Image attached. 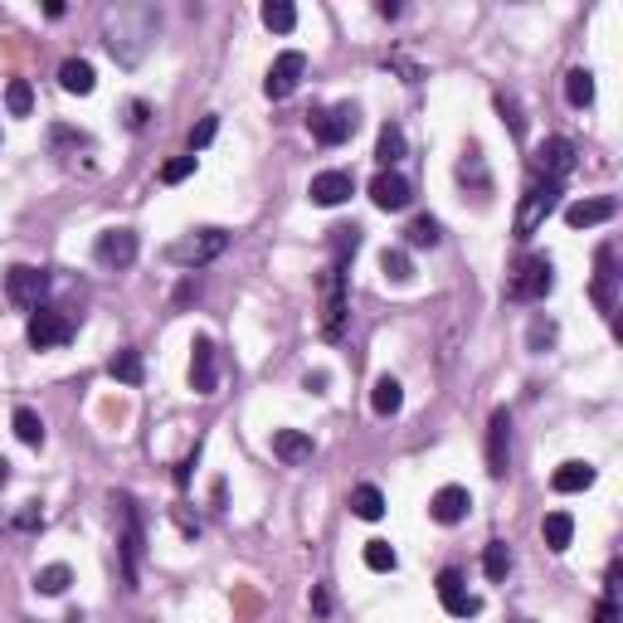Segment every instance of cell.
<instances>
[{"instance_id":"cell-1","label":"cell","mask_w":623,"mask_h":623,"mask_svg":"<svg viewBox=\"0 0 623 623\" xmlns=\"http://www.w3.org/2000/svg\"><path fill=\"white\" fill-rule=\"evenodd\" d=\"M156 30H161L156 5H112L103 20V44L122 69H137L156 44Z\"/></svg>"},{"instance_id":"cell-2","label":"cell","mask_w":623,"mask_h":623,"mask_svg":"<svg viewBox=\"0 0 623 623\" xmlns=\"http://www.w3.org/2000/svg\"><path fill=\"white\" fill-rule=\"evenodd\" d=\"M112 516H117V560H122V585L142 589V550H147V526L132 492H112Z\"/></svg>"},{"instance_id":"cell-3","label":"cell","mask_w":623,"mask_h":623,"mask_svg":"<svg viewBox=\"0 0 623 623\" xmlns=\"http://www.w3.org/2000/svg\"><path fill=\"white\" fill-rule=\"evenodd\" d=\"M555 288V263L546 254H521L507 273V297L512 302H546Z\"/></svg>"},{"instance_id":"cell-4","label":"cell","mask_w":623,"mask_h":623,"mask_svg":"<svg viewBox=\"0 0 623 623\" xmlns=\"http://www.w3.org/2000/svg\"><path fill=\"white\" fill-rule=\"evenodd\" d=\"M224 249H229V229H215V224H210V229H195V234H185V239H176V244L166 249V258H171V263H181V268H190V273H195V268L215 263V258H220Z\"/></svg>"},{"instance_id":"cell-5","label":"cell","mask_w":623,"mask_h":623,"mask_svg":"<svg viewBox=\"0 0 623 623\" xmlns=\"http://www.w3.org/2000/svg\"><path fill=\"white\" fill-rule=\"evenodd\" d=\"M555 205H560V185L531 176L526 195H521V210H516V239H531V234L555 215Z\"/></svg>"},{"instance_id":"cell-6","label":"cell","mask_w":623,"mask_h":623,"mask_svg":"<svg viewBox=\"0 0 623 623\" xmlns=\"http://www.w3.org/2000/svg\"><path fill=\"white\" fill-rule=\"evenodd\" d=\"M356 122H361V108H356V103H336V108L307 112V127H312V137H317L322 147H341V142L356 132Z\"/></svg>"},{"instance_id":"cell-7","label":"cell","mask_w":623,"mask_h":623,"mask_svg":"<svg viewBox=\"0 0 623 623\" xmlns=\"http://www.w3.org/2000/svg\"><path fill=\"white\" fill-rule=\"evenodd\" d=\"M341 327H346V268L327 263V273H322V336L336 341Z\"/></svg>"},{"instance_id":"cell-8","label":"cell","mask_w":623,"mask_h":623,"mask_svg":"<svg viewBox=\"0 0 623 623\" xmlns=\"http://www.w3.org/2000/svg\"><path fill=\"white\" fill-rule=\"evenodd\" d=\"M5 297L15 302V307H44V297H49V273L35 268V263H15L10 273H5Z\"/></svg>"},{"instance_id":"cell-9","label":"cell","mask_w":623,"mask_h":623,"mask_svg":"<svg viewBox=\"0 0 623 623\" xmlns=\"http://www.w3.org/2000/svg\"><path fill=\"white\" fill-rule=\"evenodd\" d=\"M531 171H536L541 181L565 185V176L575 171V142H570V137H546V142L536 147V156H531Z\"/></svg>"},{"instance_id":"cell-10","label":"cell","mask_w":623,"mask_h":623,"mask_svg":"<svg viewBox=\"0 0 623 623\" xmlns=\"http://www.w3.org/2000/svg\"><path fill=\"white\" fill-rule=\"evenodd\" d=\"M302 74H307V54H302V49H283V54L273 59L268 78H263V93H268L273 103H283V98H293V88L302 83Z\"/></svg>"},{"instance_id":"cell-11","label":"cell","mask_w":623,"mask_h":623,"mask_svg":"<svg viewBox=\"0 0 623 623\" xmlns=\"http://www.w3.org/2000/svg\"><path fill=\"white\" fill-rule=\"evenodd\" d=\"M25 336H30L35 351H54V346H69V341H74V322H69L64 312H54V307H39L35 317H30V327H25Z\"/></svg>"},{"instance_id":"cell-12","label":"cell","mask_w":623,"mask_h":623,"mask_svg":"<svg viewBox=\"0 0 623 623\" xmlns=\"http://www.w3.org/2000/svg\"><path fill=\"white\" fill-rule=\"evenodd\" d=\"M137 254H142V244H137L132 229H103L98 244H93V258H98L103 268H132Z\"/></svg>"},{"instance_id":"cell-13","label":"cell","mask_w":623,"mask_h":623,"mask_svg":"<svg viewBox=\"0 0 623 623\" xmlns=\"http://www.w3.org/2000/svg\"><path fill=\"white\" fill-rule=\"evenodd\" d=\"M507 468H512V414L497 409L487 419V473L507 477Z\"/></svg>"},{"instance_id":"cell-14","label":"cell","mask_w":623,"mask_h":623,"mask_svg":"<svg viewBox=\"0 0 623 623\" xmlns=\"http://www.w3.org/2000/svg\"><path fill=\"white\" fill-rule=\"evenodd\" d=\"M190 390L195 395H215L220 390V361H215V341L210 336H195V346H190Z\"/></svg>"},{"instance_id":"cell-15","label":"cell","mask_w":623,"mask_h":623,"mask_svg":"<svg viewBox=\"0 0 623 623\" xmlns=\"http://www.w3.org/2000/svg\"><path fill=\"white\" fill-rule=\"evenodd\" d=\"M619 268H614V244H604L599 254H594V302H599V312L614 322V312H619Z\"/></svg>"},{"instance_id":"cell-16","label":"cell","mask_w":623,"mask_h":623,"mask_svg":"<svg viewBox=\"0 0 623 623\" xmlns=\"http://www.w3.org/2000/svg\"><path fill=\"white\" fill-rule=\"evenodd\" d=\"M434 589H439V604L453 614V619H473V614H482V599L468 594V585H463V575H458V570H443Z\"/></svg>"},{"instance_id":"cell-17","label":"cell","mask_w":623,"mask_h":623,"mask_svg":"<svg viewBox=\"0 0 623 623\" xmlns=\"http://www.w3.org/2000/svg\"><path fill=\"white\" fill-rule=\"evenodd\" d=\"M473 512V497H468V487H458V482H448L434 492V502H429V516L439 521V526H458V521H468Z\"/></svg>"},{"instance_id":"cell-18","label":"cell","mask_w":623,"mask_h":623,"mask_svg":"<svg viewBox=\"0 0 623 623\" xmlns=\"http://www.w3.org/2000/svg\"><path fill=\"white\" fill-rule=\"evenodd\" d=\"M351 190H356V181H351V171H322V176H312V205H322V210H336V205H346L351 200Z\"/></svg>"},{"instance_id":"cell-19","label":"cell","mask_w":623,"mask_h":623,"mask_svg":"<svg viewBox=\"0 0 623 623\" xmlns=\"http://www.w3.org/2000/svg\"><path fill=\"white\" fill-rule=\"evenodd\" d=\"M614 215H619V200L594 195V200H575V205L565 210V224H570V229H594V224H609Z\"/></svg>"},{"instance_id":"cell-20","label":"cell","mask_w":623,"mask_h":623,"mask_svg":"<svg viewBox=\"0 0 623 623\" xmlns=\"http://www.w3.org/2000/svg\"><path fill=\"white\" fill-rule=\"evenodd\" d=\"M312 453H317V443H312V434H302V429H278L273 434V458L288 463V468L312 463Z\"/></svg>"},{"instance_id":"cell-21","label":"cell","mask_w":623,"mask_h":623,"mask_svg":"<svg viewBox=\"0 0 623 623\" xmlns=\"http://www.w3.org/2000/svg\"><path fill=\"white\" fill-rule=\"evenodd\" d=\"M409 181H404L400 171H380L375 181H370V200H375V210H404L409 205Z\"/></svg>"},{"instance_id":"cell-22","label":"cell","mask_w":623,"mask_h":623,"mask_svg":"<svg viewBox=\"0 0 623 623\" xmlns=\"http://www.w3.org/2000/svg\"><path fill=\"white\" fill-rule=\"evenodd\" d=\"M59 83H64V93L88 98V93L98 88V74H93V64H88V59H64V64H59Z\"/></svg>"},{"instance_id":"cell-23","label":"cell","mask_w":623,"mask_h":623,"mask_svg":"<svg viewBox=\"0 0 623 623\" xmlns=\"http://www.w3.org/2000/svg\"><path fill=\"white\" fill-rule=\"evenodd\" d=\"M370 409L380 414V419H390V414H400L404 409V385L395 375H380L375 380V390H370Z\"/></svg>"},{"instance_id":"cell-24","label":"cell","mask_w":623,"mask_h":623,"mask_svg":"<svg viewBox=\"0 0 623 623\" xmlns=\"http://www.w3.org/2000/svg\"><path fill=\"white\" fill-rule=\"evenodd\" d=\"M404 156V127L395 122H385L380 127V137H375V161H380V171H395V161Z\"/></svg>"},{"instance_id":"cell-25","label":"cell","mask_w":623,"mask_h":623,"mask_svg":"<svg viewBox=\"0 0 623 623\" xmlns=\"http://www.w3.org/2000/svg\"><path fill=\"white\" fill-rule=\"evenodd\" d=\"M550 487H555V492H585V487H594V468L580 463V458H575V463H560L555 477H550Z\"/></svg>"},{"instance_id":"cell-26","label":"cell","mask_w":623,"mask_h":623,"mask_svg":"<svg viewBox=\"0 0 623 623\" xmlns=\"http://www.w3.org/2000/svg\"><path fill=\"white\" fill-rule=\"evenodd\" d=\"M541 536H546V546L560 555V550H570V541H575V516L570 512H550L546 521H541Z\"/></svg>"},{"instance_id":"cell-27","label":"cell","mask_w":623,"mask_h":623,"mask_svg":"<svg viewBox=\"0 0 623 623\" xmlns=\"http://www.w3.org/2000/svg\"><path fill=\"white\" fill-rule=\"evenodd\" d=\"M351 516H361V521H380V516H385V492H380L375 482H361V487L351 492Z\"/></svg>"},{"instance_id":"cell-28","label":"cell","mask_w":623,"mask_h":623,"mask_svg":"<svg viewBox=\"0 0 623 623\" xmlns=\"http://www.w3.org/2000/svg\"><path fill=\"white\" fill-rule=\"evenodd\" d=\"M443 239V224L434 220V215H419V220H409V229H404V244L409 249H434Z\"/></svg>"},{"instance_id":"cell-29","label":"cell","mask_w":623,"mask_h":623,"mask_svg":"<svg viewBox=\"0 0 623 623\" xmlns=\"http://www.w3.org/2000/svg\"><path fill=\"white\" fill-rule=\"evenodd\" d=\"M108 375L112 380H122V385H142V375H147V370H142V351H132V346L117 351L108 361Z\"/></svg>"},{"instance_id":"cell-30","label":"cell","mask_w":623,"mask_h":623,"mask_svg":"<svg viewBox=\"0 0 623 623\" xmlns=\"http://www.w3.org/2000/svg\"><path fill=\"white\" fill-rule=\"evenodd\" d=\"M482 570H487L492 585L507 580V570H512V550H507V541H487V550H482Z\"/></svg>"},{"instance_id":"cell-31","label":"cell","mask_w":623,"mask_h":623,"mask_svg":"<svg viewBox=\"0 0 623 623\" xmlns=\"http://www.w3.org/2000/svg\"><path fill=\"white\" fill-rule=\"evenodd\" d=\"M458 181H463V185L473 181L477 195H487V190H492V181H487V166H482V151H477V147L463 151V161H458Z\"/></svg>"},{"instance_id":"cell-32","label":"cell","mask_w":623,"mask_h":623,"mask_svg":"<svg viewBox=\"0 0 623 623\" xmlns=\"http://www.w3.org/2000/svg\"><path fill=\"white\" fill-rule=\"evenodd\" d=\"M15 439L25 443V448H39V443H44V419H39L30 404L15 409Z\"/></svg>"},{"instance_id":"cell-33","label":"cell","mask_w":623,"mask_h":623,"mask_svg":"<svg viewBox=\"0 0 623 623\" xmlns=\"http://www.w3.org/2000/svg\"><path fill=\"white\" fill-rule=\"evenodd\" d=\"M565 98H570V108H589L594 103V74L589 69H570L565 74Z\"/></svg>"},{"instance_id":"cell-34","label":"cell","mask_w":623,"mask_h":623,"mask_svg":"<svg viewBox=\"0 0 623 623\" xmlns=\"http://www.w3.org/2000/svg\"><path fill=\"white\" fill-rule=\"evenodd\" d=\"M263 25H268L273 35H293L297 5H288V0H268V5H263Z\"/></svg>"},{"instance_id":"cell-35","label":"cell","mask_w":623,"mask_h":623,"mask_svg":"<svg viewBox=\"0 0 623 623\" xmlns=\"http://www.w3.org/2000/svg\"><path fill=\"white\" fill-rule=\"evenodd\" d=\"M5 108H10V117H30L35 112V88L25 78H10L5 83Z\"/></svg>"},{"instance_id":"cell-36","label":"cell","mask_w":623,"mask_h":623,"mask_svg":"<svg viewBox=\"0 0 623 623\" xmlns=\"http://www.w3.org/2000/svg\"><path fill=\"white\" fill-rule=\"evenodd\" d=\"M380 273H385V283H409V278H414V263H409L404 249H385V254H380Z\"/></svg>"},{"instance_id":"cell-37","label":"cell","mask_w":623,"mask_h":623,"mask_svg":"<svg viewBox=\"0 0 623 623\" xmlns=\"http://www.w3.org/2000/svg\"><path fill=\"white\" fill-rule=\"evenodd\" d=\"M69 585H74V570H69V565H44V570L35 575L39 594H64Z\"/></svg>"},{"instance_id":"cell-38","label":"cell","mask_w":623,"mask_h":623,"mask_svg":"<svg viewBox=\"0 0 623 623\" xmlns=\"http://www.w3.org/2000/svg\"><path fill=\"white\" fill-rule=\"evenodd\" d=\"M366 565L375 570V575H390V570L400 565V555H395L390 541H366Z\"/></svg>"},{"instance_id":"cell-39","label":"cell","mask_w":623,"mask_h":623,"mask_svg":"<svg viewBox=\"0 0 623 623\" xmlns=\"http://www.w3.org/2000/svg\"><path fill=\"white\" fill-rule=\"evenodd\" d=\"M555 336H560V327H555V322H546V317H536V322H531V331H526V346H531L536 356H546L550 346H555Z\"/></svg>"},{"instance_id":"cell-40","label":"cell","mask_w":623,"mask_h":623,"mask_svg":"<svg viewBox=\"0 0 623 623\" xmlns=\"http://www.w3.org/2000/svg\"><path fill=\"white\" fill-rule=\"evenodd\" d=\"M497 112H502V122L512 127V137L521 142V137H526V117H521V103H516L512 93H497Z\"/></svg>"},{"instance_id":"cell-41","label":"cell","mask_w":623,"mask_h":623,"mask_svg":"<svg viewBox=\"0 0 623 623\" xmlns=\"http://www.w3.org/2000/svg\"><path fill=\"white\" fill-rule=\"evenodd\" d=\"M195 166H200V156H190V151L176 156V161H166V166H161V185H181L185 176H195Z\"/></svg>"},{"instance_id":"cell-42","label":"cell","mask_w":623,"mask_h":623,"mask_svg":"<svg viewBox=\"0 0 623 623\" xmlns=\"http://www.w3.org/2000/svg\"><path fill=\"white\" fill-rule=\"evenodd\" d=\"M215 132H220V117H200L195 127H190V156H200V151L215 142Z\"/></svg>"},{"instance_id":"cell-43","label":"cell","mask_w":623,"mask_h":623,"mask_svg":"<svg viewBox=\"0 0 623 623\" xmlns=\"http://www.w3.org/2000/svg\"><path fill=\"white\" fill-rule=\"evenodd\" d=\"M147 117H151V108L142 103V98H137V103L127 108V127H132V132H142V127H147Z\"/></svg>"},{"instance_id":"cell-44","label":"cell","mask_w":623,"mask_h":623,"mask_svg":"<svg viewBox=\"0 0 623 623\" xmlns=\"http://www.w3.org/2000/svg\"><path fill=\"white\" fill-rule=\"evenodd\" d=\"M594 623H619V599H599V609H594Z\"/></svg>"},{"instance_id":"cell-45","label":"cell","mask_w":623,"mask_h":623,"mask_svg":"<svg viewBox=\"0 0 623 623\" xmlns=\"http://www.w3.org/2000/svg\"><path fill=\"white\" fill-rule=\"evenodd\" d=\"M190 297H200V278H185V283H181V293H176V307H185Z\"/></svg>"},{"instance_id":"cell-46","label":"cell","mask_w":623,"mask_h":623,"mask_svg":"<svg viewBox=\"0 0 623 623\" xmlns=\"http://www.w3.org/2000/svg\"><path fill=\"white\" fill-rule=\"evenodd\" d=\"M302 385H307V390H312V395H322V390H327V370H312V375H307V380H302Z\"/></svg>"},{"instance_id":"cell-47","label":"cell","mask_w":623,"mask_h":623,"mask_svg":"<svg viewBox=\"0 0 623 623\" xmlns=\"http://www.w3.org/2000/svg\"><path fill=\"white\" fill-rule=\"evenodd\" d=\"M195 458H200V448H195V453L185 458L181 468H176V487H185V482H190V468H195Z\"/></svg>"},{"instance_id":"cell-48","label":"cell","mask_w":623,"mask_h":623,"mask_svg":"<svg viewBox=\"0 0 623 623\" xmlns=\"http://www.w3.org/2000/svg\"><path fill=\"white\" fill-rule=\"evenodd\" d=\"M312 609H317V614H331V594L322 585H317V594H312Z\"/></svg>"},{"instance_id":"cell-49","label":"cell","mask_w":623,"mask_h":623,"mask_svg":"<svg viewBox=\"0 0 623 623\" xmlns=\"http://www.w3.org/2000/svg\"><path fill=\"white\" fill-rule=\"evenodd\" d=\"M5 477H10V463H5V458H0V487H5Z\"/></svg>"},{"instance_id":"cell-50","label":"cell","mask_w":623,"mask_h":623,"mask_svg":"<svg viewBox=\"0 0 623 623\" xmlns=\"http://www.w3.org/2000/svg\"><path fill=\"white\" fill-rule=\"evenodd\" d=\"M521 623H531V619H521Z\"/></svg>"}]
</instances>
